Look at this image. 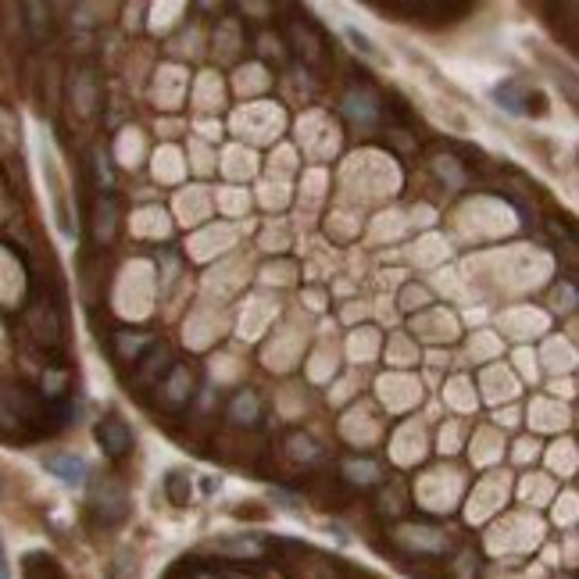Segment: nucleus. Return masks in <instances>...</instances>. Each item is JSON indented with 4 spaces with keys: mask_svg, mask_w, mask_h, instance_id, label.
I'll return each mask as SVG.
<instances>
[{
    "mask_svg": "<svg viewBox=\"0 0 579 579\" xmlns=\"http://www.w3.org/2000/svg\"><path fill=\"white\" fill-rule=\"evenodd\" d=\"M47 472H54L61 483H68V486H79L86 479V462L79 455H51L47 458Z\"/></svg>",
    "mask_w": 579,
    "mask_h": 579,
    "instance_id": "obj_3",
    "label": "nucleus"
},
{
    "mask_svg": "<svg viewBox=\"0 0 579 579\" xmlns=\"http://www.w3.org/2000/svg\"><path fill=\"white\" fill-rule=\"evenodd\" d=\"M25 579H64L61 569L54 565V558L47 554H29L25 558Z\"/></svg>",
    "mask_w": 579,
    "mask_h": 579,
    "instance_id": "obj_5",
    "label": "nucleus"
},
{
    "mask_svg": "<svg viewBox=\"0 0 579 579\" xmlns=\"http://www.w3.org/2000/svg\"><path fill=\"white\" fill-rule=\"evenodd\" d=\"M0 579H11V573H7V554H4V544H0Z\"/></svg>",
    "mask_w": 579,
    "mask_h": 579,
    "instance_id": "obj_7",
    "label": "nucleus"
},
{
    "mask_svg": "<svg viewBox=\"0 0 579 579\" xmlns=\"http://www.w3.org/2000/svg\"><path fill=\"white\" fill-rule=\"evenodd\" d=\"M165 494H169V501H172L175 508H182V505L190 501V476H186L182 468H172V472H169V479H165Z\"/></svg>",
    "mask_w": 579,
    "mask_h": 579,
    "instance_id": "obj_6",
    "label": "nucleus"
},
{
    "mask_svg": "<svg viewBox=\"0 0 579 579\" xmlns=\"http://www.w3.org/2000/svg\"><path fill=\"white\" fill-rule=\"evenodd\" d=\"M529 86L519 83V79H508V83H501V86H494V101L501 104V108H508V112H525L522 104L529 101Z\"/></svg>",
    "mask_w": 579,
    "mask_h": 579,
    "instance_id": "obj_4",
    "label": "nucleus"
},
{
    "mask_svg": "<svg viewBox=\"0 0 579 579\" xmlns=\"http://www.w3.org/2000/svg\"><path fill=\"white\" fill-rule=\"evenodd\" d=\"M97 444H101V451L112 458V462H125L129 455H132V447H136V437H132V429L125 426V418L122 415H104L101 422H97Z\"/></svg>",
    "mask_w": 579,
    "mask_h": 579,
    "instance_id": "obj_1",
    "label": "nucleus"
},
{
    "mask_svg": "<svg viewBox=\"0 0 579 579\" xmlns=\"http://www.w3.org/2000/svg\"><path fill=\"white\" fill-rule=\"evenodd\" d=\"M90 505H93V512H101L104 515V508H112L108 512V519H112V525L115 522L125 519V512H129V497H125V486L118 483V479H97L93 483V494H90Z\"/></svg>",
    "mask_w": 579,
    "mask_h": 579,
    "instance_id": "obj_2",
    "label": "nucleus"
}]
</instances>
